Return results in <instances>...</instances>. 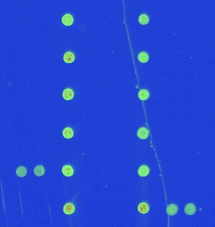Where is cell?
I'll list each match as a JSON object with an SVG mask.
<instances>
[{
  "label": "cell",
  "mask_w": 215,
  "mask_h": 227,
  "mask_svg": "<svg viewBox=\"0 0 215 227\" xmlns=\"http://www.w3.org/2000/svg\"><path fill=\"white\" fill-rule=\"evenodd\" d=\"M62 22L64 25L71 26L72 25L73 22H74V18H73L71 15L66 14L62 18Z\"/></svg>",
  "instance_id": "cell-1"
},
{
  "label": "cell",
  "mask_w": 215,
  "mask_h": 227,
  "mask_svg": "<svg viewBox=\"0 0 215 227\" xmlns=\"http://www.w3.org/2000/svg\"><path fill=\"white\" fill-rule=\"evenodd\" d=\"M16 173L17 175L20 177H25L27 173V170L25 167L20 166V167H18L17 170H16Z\"/></svg>",
  "instance_id": "cell-14"
},
{
  "label": "cell",
  "mask_w": 215,
  "mask_h": 227,
  "mask_svg": "<svg viewBox=\"0 0 215 227\" xmlns=\"http://www.w3.org/2000/svg\"><path fill=\"white\" fill-rule=\"evenodd\" d=\"M45 173V168L42 165H37L34 168V173L36 176H42Z\"/></svg>",
  "instance_id": "cell-15"
},
{
  "label": "cell",
  "mask_w": 215,
  "mask_h": 227,
  "mask_svg": "<svg viewBox=\"0 0 215 227\" xmlns=\"http://www.w3.org/2000/svg\"><path fill=\"white\" fill-rule=\"evenodd\" d=\"M138 211L141 214H146L148 212L149 206L146 202H141L138 206Z\"/></svg>",
  "instance_id": "cell-10"
},
{
  "label": "cell",
  "mask_w": 215,
  "mask_h": 227,
  "mask_svg": "<svg viewBox=\"0 0 215 227\" xmlns=\"http://www.w3.org/2000/svg\"><path fill=\"white\" fill-rule=\"evenodd\" d=\"M63 136L66 139H71L74 136V131L70 128H66L62 131Z\"/></svg>",
  "instance_id": "cell-11"
},
{
  "label": "cell",
  "mask_w": 215,
  "mask_h": 227,
  "mask_svg": "<svg viewBox=\"0 0 215 227\" xmlns=\"http://www.w3.org/2000/svg\"><path fill=\"white\" fill-rule=\"evenodd\" d=\"M74 92L70 88H66L63 91L62 97L63 98L66 100H70L74 97Z\"/></svg>",
  "instance_id": "cell-4"
},
{
  "label": "cell",
  "mask_w": 215,
  "mask_h": 227,
  "mask_svg": "<svg viewBox=\"0 0 215 227\" xmlns=\"http://www.w3.org/2000/svg\"><path fill=\"white\" fill-rule=\"evenodd\" d=\"M150 173L149 168L146 165H141L138 170V174L140 177H146Z\"/></svg>",
  "instance_id": "cell-6"
},
{
  "label": "cell",
  "mask_w": 215,
  "mask_h": 227,
  "mask_svg": "<svg viewBox=\"0 0 215 227\" xmlns=\"http://www.w3.org/2000/svg\"><path fill=\"white\" fill-rule=\"evenodd\" d=\"M74 54L71 52H67L64 55V61L66 63H72L74 61Z\"/></svg>",
  "instance_id": "cell-8"
},
{
  "label": "cell",
  "mask_w": 215,
  "mask_h": 227,
  "mask_svg": "<svg viewBox=\"0 0 215 227\" xmlns=\"http://www.w3.org/2000/svg\"><path fill=\"white\" fill-rule=\"evenodd\" d=\"M178 211V206L176 204H171L167 206V213L170 216H174Z\"/></svg>",
  "instance_id": "cell-7"
},
{
  "label": "cell",
  "mask_w": 215,
  "mask_h": 227,
  "mask_svg": "<svg viewBox=\"0 0 215 227\" xmlns=\"http://www.w3.org/2000/svg\"><path fill=\"white\" fill-rule=\"evenodd\" d=\"M62 173L66 177H71L74 174V170L70 165H64L62 168Z\"/></svg>",
  "instance_id": "cell-5"
},
{
  "label": "cell",
  "mask_w": 215,
  "mask_h": 227,
  "mask_svg": "<svg viewBox=\"0 0 215 227\" xmlns=\"http://www.w3.org/2000/svg\"><path fill=\"white\" fill-rule=\"evenodd\" d=\"M138 59L141 63H146L148 61L149 56L145 52H141L138 55Z\"/></svg>",
  "instance_id": "cell-13"
},
{
  "label": "cell",
  "mask_w": 215,
  "mask_h": 227,
  "mask_svg": "<svg viewBox=\"0 0 215 227\" xmlns=\"http://www.w3.org/2000/svg\"><path fill=\"white\" fill-rule=\"evenodd\" d=\"M64 213L66 214H72L75 211V207L74 204L71 203H67L64 207Z\"/></svg>",
  "instance_id": "cell-9"
},
{
  "label": "cell",
  "mask_w": 215,
  "mask_h": 227,
  "mask_svg": "<svg viewBox=\"0 0 215 227\" xmlns=\"http://www.w3.org/2000/svg\"><path fill=\"white\" fill-rule=\"evenodd\" d=\"M196 206L193 203H189L185 206L184 211L186 214H188V215H193V214L196 213Z\"/></svg>",
  "instance_id": "cell-3"
},
{
  "label": "cell",
  "mask_w": 215,
  "mask_h": 227,
  "mask_svg": "<svg viewBox=\"0 0 215 227\" xmlns=\"http://www.w3.org/2000/svg\"><path fill=\"white\" fill-rule=\"evenodd\" d=\"M138 97H139V98L141 100H146L149 98L150 93L148 90L143 89V90H141L139 92V94H138Z\"/></svg>",
  "instance_id": "cell-12"
},
{
  "label": "cell",
  "mask_w": 215,
  "mask_h": 227,
  "mask_svg": "<svg viewBox=\"0 0 215 227\" xmlns=\"http://www.w3.org/2000/svg\"><path fill=\"white\" fill-rule=\"evenodd\" d=\"M137 136L141 140H145L148 137V131L145 128H140L137 131Z\"/></svg>",
  "instance_id": "cell-2"
},
{
  "label": "cell",
  "mask_w": 215,
  "mask_h": 227,
  "mask_svg": "<svg viewBox=\"0 0 215 227\" xmlns=\"http://www.w3.org/2000/svg\"><path fill=\"white\" fill-rule=\"evenodd\" d=\"M139 22L141 25H147L149 23V18L146 14H141L139 17Z\"/></svg>",
  "instance_id": "cell-16"
}]
</instances>
